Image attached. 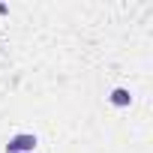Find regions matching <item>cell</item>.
<instances>
[{"label":"cell","mask_w":153,"mask_h":153,"mask_svg":"<svg viewBox=\"0 0 153 153\" xmlns=\"http://www.w3.org/2000/svg\"><path fill=\"white\" fill-rule=\"evenodd\" d=\"M108 102H111L114 108H129V105H132V90H129V87H114V90L108 93Z\"/></svg>","instance_id":"2"},{"label":"cell","mask_w":153,"mask_h":153,"mask_svg":"<svg viewBox=\"0 0 153 153\" xmlns=\"http://www.w3.org/2000/svg\"><path fill=\"white\" fill-rule=\"evenodd\" d=\"M6 12H9V6H6V3H0V15H6Z\"/></svg>","instance_id":"3"},{"label":"cell","mask_w":153,"mask_h":153,"mask_svg":"<svg viewBox=\"0 0 153 153\" xmlns=\"http://www.w3.org/2000/svg\"><path fill=\"white\" fill-rule=\"evenodd\" d=\"M39 144V138L33 132H15L9 141H6V153H33Z\"/></svg>","instance_id":"1"}]
</instances>
